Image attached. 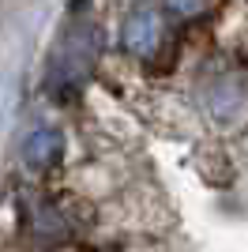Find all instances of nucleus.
I'll return each mask as SVG.
<instances>
[{"label": "nucleus", "mask_w": 248, "mask_h": 252, "mask_svg": "<svg viewBox=\"0 0 248 252\" xmlns=\"http://www.w3.org/2000/svg\"><path fill=\"white\" fill-rule=\"evenodd\" d=\"M94 61H98V31H94L91 23H72L61 34L57 49H53L49 75H45L49 94L53 98H72L87 83Z\"/></svg>", "instance_id": "f257e3e1"}, {"label": "nucleus", "mask_w": 248, "mask_h": 252, "mask_svg": "<svg viewBox=\"0 0 248 252\" xmlns=\"http://www.w3.org/2000/svg\"><path fill=\"white\" fill-rule=\"evenodd\" d=\"M165 8L173 15H181V19H196V15H203L207 0H165Z\"/></svg>", "instance_id": "20e7f679"}, {"label": "nucleus", "mask_w": 248, "mask_h": 252, "mask_svg": "<svg viewBox=\"0 0 248 252\" xmlns=\"http://www.w3.org/2000/svg\"><path fill=\"white\" fill-rule=\"evenodd\" d=\"M61 155H64V136L57 132V128H38V132H31L27 143H23V162H27L31 169L57 166Z\"/></svg>", "instance_id": "7ed1b4c3"}, {"label": "nucleus", "mask_w": 248, "mask_h": 252, "mask_svg": "<svg viewBox=\"0 0 248 252\" xmlns=\"http://www.w3.org/2000/svg\"><path fill=\"white\" fill-rule=\"evenodd\" d=\"M158 38H162V19L151 4H139L128 11V19L121 27V45L132 57H151L158 49Z\"/></svg>", "instance_id": "f03ea898"}]
</instances>
